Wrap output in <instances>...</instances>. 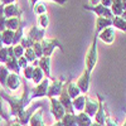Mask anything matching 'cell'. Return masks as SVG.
<instances>
[{
  "label": "cell",
  "mask_w": 126,
  "mask_h": 126,
  "mask_svg": "<svg viewBox=\"0 0 126 126\" xmlns=\"http://www.w3.org/2000/svg\"><path fill=\"white\" fill-rule=\"evenodd\" d=\"M23 83V93L20 96H10L5 91H0V96L3 100H5L9 103L10 107V115L13 117H15V121H8L9 125H27L29 116L25 112L27 106L32 102L30 100V88L28 87V83L25 81Z\"/></svg>",
  "instance_id": "6da1fadb"
},
{
  "label": "cell",
  "mask_w": 126,
  "mask_h": 126,
  "mask_svg": "<svg viewBox=\"0 0 126 126\" xmlns=\"http://www.w3.org/2000/svg\"><path fill=\"white\" fill-rule=\"evenodd\" d=\"M97 35L94 34L93 35V40L91 42V44L86 52V57H85V66L86 69L92 72L93 68L96 67V63H97Z\"/></svg>",
  "instance_id": "7a4b0ae2"
},
{
  "label": "cell",
  "mask_w": 126,
  "mask_h": 126,
  "mask_svg": "<svg viewBox=\"0 0 126 126\" xmlns=\"http://www.w3.org/2000/svg\"><path fill=\"white\" fill-rule=\"evenodd\" d=\"M40 46H42V52H43V56H52L53 50L56 48H59L62 52L64 50V48L62 47L61 42L57 38H43L40 40Z\"/></svg>",
  "instance_id": "3957f363"
},
{
  "label": "cell",
  "mask_w": 126,
  "mask_h": 126,
  "mask_svg": "<svg viewBox=\"0 0 126 126\" xmlns=\"http://www.w3.org/2000/svg\"><path fill=\"white\" fill-rule=\"evenodd\" d=\"M48 85H49V78L44 77L39 83L30 88V100L33 101L34 98H43L47 97V90H48Z\"/></svg>",
  "instance_id": "277c9868"
},
{
  "label": "cell",
  "mask_w": 126,
  "mask_h": 126,
  "mask_svg": "<svg viewBox=\"0 0 126 126\" xmlns=\"http://www.w3.org/2000/svg\"><path fill=\"white\" fill-rule=\"evenodd\" d=\"M97 101H98V107L96 113L93 115L94 122L97 125H105V119H106V105H105V98L101 96V94H97Z\"/></svg>",
  "instance_id": "5b68a950"
},
{
  "label": "cell",
  "mask_w": 126,
  "mask_h": 126,
  "mask_svg": "<svg viewBox=\"0 0 126 126\" xmlns=\"http://www.w3.org/2000/svg\"><path fill=\"white\" fill-rule=\"evenodd\" d=\"M64 77H61L59 79H53V81H49V85H48V90H47V97H58L59 93L62 91V87L64 85Z\"/></svg>",
  "instance_id": "8992f818"
},
{
  "label": "cell",
  "mask_w": 126,
  "mask_h": 126,
  "mask_svg": "<svg viewBox=\"0 0 126 126\" xmlns=\"http://www.w3.org/2000/svg\"><path fill=\"white\" fill-rule=\"evenodd\" d=\"M50 101V113L54 117L56 121H59L62 119V116L64 115V107L62 106V103L59 102L58 97H49Z\"/></svg>",
  "instance_id": "52a82bcc"
},
{
  "label": "cell",
  "mask_w": 126,
  "mask_h": 126,
  "mask_svg": "<svg viewBox=\"0 0 126 126\" xmlns=\"http://www.w3.org/2000/svg\"><path fill=\"white\" fill-rule=\"evenodd\" d=\"M83 9H86V10H90V12H93V13H96L97 16H105V18H112V13H111V10L110 8L107 6H103L101 3H97V4H94L92 6H88V5H83Z\"/></svg>",
  "instance_id": "ba28073f"
},
{
  "label": "cell",
  "mask_w": 126,
  "mask_h": 126,
  "mask_svg": "<svg viewBox=\"0 0 126 126\" xmlns=\"http://www.w3.org/2000/svg\"><path fill=\"white\" fill-rule=\"evenodd\" d=\"M58 100H59V102L62 103V106L64 107V111H66V112H75V110H73V106H72V98L69 97V94H68L67 91H66V85H63L62 91H61L59 96H58Z\"/></svg>",
  "instance_id": "9c48e42d"
},
{
  "label": "cell",
  "mask_w": 126,
  "mask_h": 126,
  "mask_svg": "<svg viewBox=\"0 0 126 126\" xmlns=\"http://www.w3.org/2000/svg\"><path fill=\"white\" fill-rule=\"evenodd\" d=\"M97 39H101L106 44H112L115 40V28L112 25H110L107 28L102 29L97 34Z\"/></svg>",
  "instance_id": "30bf717a"
},
{
  "label": "cell",
  "mask_w": 126,
  "mask_h": 126,
  "mask_svg": "<svg viewBox=\"0 0 126 126\" xmlns=\"http://www.w3.org/2000/svg\"><path fill=\"white\" fill-rule=\"evenodd\" d=\"M90 78H91V72L85 69L83 73L78 77V79L76 81L78 88L81 90L82 93H87L88 92V88H90Z\"/></svg>",
  "instance_id": "8fae6325"
},
{
  "label": "cell",
  "mask_w": 126,
  "mask_h": 126,
  "mask_svg": "<svg viewBox=\"0 0 126 126\" xmlns=\"http://www.w3.org/2000/svg\"><path fill=\"white\" fill-rule=\"evenodd\" d=\"M20 86H22V79H20V76L18 73H14V72H10L8 75V78H6V88L9 91H16Z\"/></svg>",
  "instance_id": "7c38bea8"
},
{
  "label": "cell",
  "mask_w": 126,
  "mask_h": 126,
  "mask_svg": "<svg viewBox=\"0 0 126 126\" xmlns=\"http://www.w3.org/2000/svg\"><path fill=\"white\" fill-rule=\"evenodd\" d=\"M27 35L33 40V42H40L42 39H43L46 37V29L44 28H42L39 25H33L29 32L27 33Z\"/></svg>",
  "instance_id": "4fadbf2b"
},
{
  "label": "cell",
  "mask_w": 126,
  "mask_h": 126,
  "mask_svg": "<svg viewBox=\"0 0 126 126\" xmlns=\"http://www.w3.org/2000/svg\"><path fill=\"white\" fill-rule=\"evenodd\" d=\"M28 124L32 126H43L44 125V120H43V110L42 107H38L33 111V113L29 116Z\"/></svg>",
  "instance_id": "5bb4252c"
},
{
  "label": "cell",
  "mask_w": 126,
  "mask_h": 126,
  "mask_svg": "<svg viewBox=\"0 0 126 126\" xmlns=\"http://www.w3.org/2000/svg\"><path fill=\"white\" fill-rule=\"evenodd\" d=\"M4 16L5 18H12V16H22V10L19 5L14 3H9L4 5Z\"/></svg>",
  "instance_id": "9a60e30c"
},
{
  "label": "cell",
  "mask_w": 126,
  "mask_h": 126,
  "mask_svg": "<svg viewBox=\"0 0 126 126\" xmlns=\"http://www.w3.org/2000/svg\"><path fill=\"white\" fill-rule=\"evenodd\" d=\"M97 107H98V101H96V100H93V98L86 96L85 106H83V110L82 111H85L88 116L93 117V115L96 113V111H97Z\"/></svg>",
  "instance_id": "2e32d148"
},
{
  "label": "cell",
  "mask_w": 126,
  "mask_h": 126,
  "mask_svg": "<svg viewBox=\"0 0 126 126\" xmlns=\"http://www.w3.org/2000/svg\"><path fill=\"white\" fill-rule=\"evenodd\" d=\"M125 1L126 0H112L111 6H110V10H111L112 15L125 16V9H126Z\"/></svg>",
  "instance_id": "e0dca14e"
},
{
  "label": "cell",
  "mask_w": 126,
  "mask_h": 126,
  "mask_svg": "<svg viewBox=\"0 0 126 126\" xmlns=\"http://www.w3.org/2000/svg\"><path fill=\"white\" fill-rule=\"evenodd\" d=\"M38 66L42 68L44 76L50 78V56H42L38 58Z\"/></svg>",
  "instance_id": "ac0fdd59"
},
{
  "label": "cell",
  "mask_w": 126,
  "mask_h": 126,
  "mask_svg": "<svg viewBox=\"0 0 126 126\" xmlns=\"http://www.w3.org/2000/svg\"><path fill=\"white\" fill-rule=\"evenodd\" d=\"M92 125V117L85 111H79V113L76 115V126H91Z\"/></svg>",
  "instance_id": "d6986e66"
},
{
  "label": "cell",
  "mask_w": 126,
  "mask_h": 126,
  "mask_svg": "<svg viewBox=\"0 0 126 126\" xmlns=\"http://www.w3.org/2000/svg\"><path fill=\"white\" fill-rule=\"evenodd\" d=\"M4 64H5V67H6L10 72L18 73V75L20 73V69H22V68L19 67V64H18V58L14 57L13 54H12V56H9V58L6 59V62L4 63Z\"/></svg>",
  "instance_id": "ffe728a7"
},
{
  "label": "cell",
  "mask_w": 126,
  "mask_h": 126,
  "mask_svg": "<svg viewBox=\"0 0 126 126\" xmlns=\"http://www.w3.org/2000/svg\"><path fill=\"white\" fill-rule=\"evenodd\" d=\"M110 25H112V23H111V19L110 18H105V16H97V19H96V32H94V34H98L102 30V29H105V28H107V27H110Z\"/></svg>",
  "instance_id": "44dd1931"
},
{
  "label": "cell",
  "mask_w": 126,
  "mask_h": 126,
  "mask_svg": "<svg viewBox=\"0 0 126 126\" xmlns=\"http://www.w3.org/2000/svg\"><path fill=\"white\" fill-rule=\"evenodd\" d=\"M111 23H112V27H113V28H116V29H119V30H122V32L126 30V20H125V16H121V15H112Z\"/></svg>",
  "instance_id": "7402d4cb"
},
{
  "label": "cell",
  "mask_w": 126,
  "mask_h": 126,
  "mask_svg": "<svg viewBox=\"0 0 126 126\" xmlns=\"http://www.w3.org/2000/svg\"><path fill=\"white\" fill-rule=\"evenodd\" d=\"M61 124L64 126H76V113L75 112H64L61 119Z\"/></svg>",
  "instance_id": "603a6c76"
},
{
  "label": "cell",
  "mask_w": 126,
  "mask_h": 126,
  "mask_svg": "<svg viewBox=\"0 0 126 126\" xmlns=\"http://www.w3.org/2000/svg\"><path fill=\"white\" fill-rule=\"evenodd\" d=\"M13 38H14V30L6 28L1 30V40L4 46H13Z\"/></svg>",
  "instance_id": "cb8c5ba5"
},
{
  "label": "cell",
  "mask_w": 126,
  "mask_h": 126,
  "mask_svg": "<svg viewBox=\"0 0 126 126\" xmlns=\"http://www.w3.org/2000/svg\"><path fill=\"white\" fill-rule=\"evenodd\" d=\"M85 101H86V94H82V93H79L78 96H76L75 98H72L73 110L82 111L83 110V106H85Z\"/></svg>",
  "instance_id": "d4e9b609"
},
{
  "label": "cell",
  "mask_w": 126,
  "mask_h": 126,
  "mask_svg": "<svg viewBox=\"0 0 126 126\" xmlns=\"http://www.w3.org/2000/svg\"><path fill=\"white\" fill-rule=\"evenodd\" d=\"M66 91H67V93L69 94L71 98H75L76 96H78L79 93H82L81 90L78 88V86H77L76 82H68L67 85H66Z\"/></svg>",
  "instance_id": "484cf974"
},
{
  "label": "cell",
  "mask_w": 126,
  "mask_h": 126,
  "mask_svg": "<svg viewBox=\"0 0 126 126\" xmlns=\"http://www.w3.org/2000/svg\"><path fill=\"white\" fill-rule=\"evenodd\" d=\"M20 22H22V18L20 16H12V18H6L5 19V28L6 29H12V30H15Z\"/></svg>",
  "instance_id": "4316f807"
},
{
  "label": "cell",
  "mask_w": 126,
  "mask_h": 126,
  "mask_svg": "<svg viewBox=\"0 0 126 126\" xmlns=\"http://www.w3.org/2000/svg\"><path fill=\"white\" fill-rule=\"evenodd\" d=\"M44 77L46 76H44L43 71H42V68L39 66H35L34 67V71H33V76H32V81H33L35 85H37V83H39Z\"/></svg>",
  "instance_id": "83f0119b"
},
{
  "label": "cell",
  "mask_w": 126,
  "mask_h": 126,
  "mask_svg": "<svg viewBox=\"0 0 126 126\" xmlns=\"http://www.w3.org/2000/svg\"><path fill=\"white\" fill-rule=\"evenodd\" d=\"M9 73H10V71L5 67V64L0 63V85L3 87H6V78H8Z\"/></svg>",
  "instance_id": "f1b7e54d"
},
{
  "label": "cell",
  "mask_w": 126,
  "mask_h": 126,
  "mask_svg": "<svg viewBox=\"0 0 126 126\" xmlns=\"http://www.w3.org/2000/svg\"><path fill=\"white\" fill-rule=\"evenodd\" d=\"M33 8V10H34V13L37 14V15H39V14H43V13H47V5H46V3H43V1H38L37 3H34V5L32 6Z\"/></svg>",
  "instance_id": "f546056e"
},
{
  "label": "cell",
  "mask_w": 126,
  "mask_h": 126,
  "mask_svg": "<svg viewBox=\"0 0 126 126\" xmlns=\"http://www.w3.org/2000/svg\"><path fill=\"white\" fill-rule=\"evenodd\" d=\"M37 22H38V25H39V27H42V28L46 29V28L49 25V16H48V14H47V13L39 14Z\"/></svg>",
  "instance_id": "4dcf8cb0"
},
{
  "label": "cell",
  "mask_w": 126,
  "mask_h": 126,
  "mask_svg": "<svg viewBox=\"0 0 126 126\" xmlns=\"http://www.w3.org/2000/svg\"><path fill=\"white\" fill-rule=\"evenodd\" d=\"M24 57L28 59L29 63H32L34 59H37V56H35V53H34V50H33V48H32V47L24 49Z\"/></svg>",
  "instance_id": "1f68e13d"
},
{
  "label": "cell",
  "mask_w": 126,
  "mask_h": 126,
  "mask_svg": "<svg viewBox=\"0 0 126 126\" xmlns=\"http://www.w3.org/2000/svg\"><path fill=\"white\" fill-rule=\"evenodd\" d=\"M19 44L20 46H22L24 49L25 48H29V47H32V46H33V40H32L27 34L25 35H23L22 38H20V40H19Z\"/></svg>",
  "instance_id": "d6a6232c"
},
{
  "label": "cell",
  "mask_w": 126,
  "mask_h": 126,
  "mask_svg": "<svg viewBox=\"0 0 126 126\" xmlns=\"http://www.w3.org/2000/svg\"><path fill=\"white\" fill-rule=\"evenodd\" d=\"M9 48L8 46L5 47H0V63H5L6 59L9 58Z\"/></svg>",
  "instance_id": "836d02e7"
},
{
  "label": "cell",
  "mask_w": 126,
  "mask_h": 126,
  "mask_svg": "<svg viewBox=\"0 0 126 126\" xmlns=\"http://www.w3.org/2000/svg\"><path fill=\"white\" fill-rule=\"evenodd\" d=\"M33 71H34V66L33 64H28L27 67L23 68V75L25 79H32V76H33Z\"/></svg>",
  "instance_id": "e575fe53"
},
{
  "label": "cell",
  "mask_w": 126,
  "mask_h": 126,
  "mask_svg": "<svg viewBox=\"0 0 126 126\" xmlns=\"http://www.w3.org/2000/svg\"><path fill=\"white\" fill-rule=\"evenodd\" d=\"M12 47H13V56H14V57L19 58L20 56L24 54V48L20 46L19 43H16V44H14V46H12Z\"/></svg>",
  "instance_id": "d590c367"
},
{
  "label": "cell",
  "mask_w": 126,
  "mask_h": 126,
  "mask_svg": "<svg viewBox=\"0 0 126 126\" xmlns=\"http://www.w3.org/2000/svg\"><path fill=\"white\" fill-rule=\"evenodd\" d=\"M32 48H33L34 53L37 56V58H40L42 56H43V52H42V46H40V42H33V46H32Z\"/></svg>",
  "instance_id": "8d00e7d4"
},
{
  "label": "cell",
  "mask_w": 126,
  "mask_h": 126,
  "mask_svg": "<svg viewBox=\"0 0 126 126\" xmlns=\"http://www.w3.org/2000/svg\"><path fill=\"white\" fill-rule=\"evenodd\" d=\"M28 63H29V62H28V59L24 57V54H23V56H20V57L18 58V64H19V67L22 68V69H23L24 67L28 66Z\"/></svg>",
  "instance_id": "74e56055"
},
{
  "label": "cell",
  "mask_w": 126,
  "mask_h": 126,
  "mask_svg": "<svg viewBox=\"0 0 126 126\" xmlns=\"http://www.w3.org/2000/svg\"><path fill=\"white\" fill-rule=\"evenodd\" d=\"M0 116H1L5 121H9V116L4 112V107H3V98H1V96H0Z\"/></svg>",
  "instance_id": "f35d334b"
},
{
  "label": "cell",
  "mask_w": 126,
  "mask_h": 126,
  "mask_svg": "<svg viewBox=\"0 0 126 126\" xmlns=\"http://www.w3.org/2000/svg\"><path fill=\"white\" fill-rule=\"evenodd\" d=\"M5 16L4 15H0V32L5 29Z\"/></svg>",
  "instance_id": "ab89813d"
},
{
  "label": "cell",
  "mask_w": 126,
  "mask_h": 126,
  "mask_svg": "<svg viewBox=\"0 0 126 126\" xmlns=\"http://www.w3.org/2000/svg\"><path fill=\"white\" fill-rule=\"evenodd\" d=\"M98 3H101L103 6H107V8H110V6H111V3H112V0H100Z\"/></svg>",
  "instance_id": "60d3db41"
},
{
  "label": "cell",
  "mask_w": 126,
  "mask_h": 126,
  "mask_svg": "<svg viewBox=\"0 0 126 126\" xmlns=\"http://www.w3.org/2000/svg\"><path fill=\"white\" fill-rule=\"evenodd\" d=\"M50 1H54V3H57L59 5H63V4L67 3V0H50Z\"/></svg>",
  "instance_id": "b9f144b4"
},
{
  "label": "cell",
  "mask_w": 126,
  "mask_h": 126,
  "mask_svg": "<svg viewBox=\"0 0 126 126\" xmlns=\"http://www.w3.org/2000/svg\"><path fill=\"white\" fill-rule=\"evenodd\" d=\"M14 1H15V0H1L0 3H3L5 5V4H9V3H14Z\"/></svg>",
  "instance_id": "7bdbcfd3"
},
{
  "label": "cell",
  "mask_w": 126,
  "mask_h": 126,
  "mask_svg": "<svg viewBox=\"0 0 126 126\" xmlns=\"http://www.w3.org/2000/svg\"><path fill=\"white\" fill-rule=\"evenodd\" d=\"M98 1H100V0H90V4L91 5H94V4H97Z\"/></svg>",
  "instance_id": "ee69618b"
},
{
  "label": "cell",
  "mask_w": 126,
  "mask_h": 126,
  "mask_svg": "<svg viewBox=\"0 0 126 126\" xmlns=\"http://www.w3.org/2000/svg\"><path fill=\"white\" fill-rule=\"evenodd\" d=\"M28 1H29V4H30V6H33V5H34V3H37V1H38V0H28Z\"/></svg>",
  "instance_id": "f6af8a7d"
},
{
  "label": "cell",
  "mask_w": 126,
  "mask_h": 126,
  "mask_svg": "<svg viewBox=\"0 0 126 126\" xmlns=\"http://www.w3.org/2000/svg\"><path fill=\"white\" fill-rule=\"evenodd\" d=\"M0 47H3V40H1V32H0Z\"/></svg>",
  "instance_id": "bcb514c9"
},
{
  "label": "cell",
  "mask_w": 126,
  "mask_h": 126,
  "mask_svg": "<svg viewBox=\"0 0 126 126\" xmlns=\"http://www.w3.org/2000/svg\"><path fill=\"white\" fill-rule=\"evenodd\" d=\"M1 120H3V117H1V116H0V122H1Z\"/></svg>",
  "instance_id": "7dc6e473"
},
{
  "label": "cell",
  "mask_w": 126,
  "mask_h": 126,
  "mask_svg": "<svg viewBox=\"0 0 126 126\" xmlns=\"http://www.w3.org/2000/svg\"><path fill=\"white\" fill-rule=\"evenodd\" d=\"M0 1H1V0H0Z\"/></svg>",
  "instance_id": "c3c4849f"
}]
</instances>
